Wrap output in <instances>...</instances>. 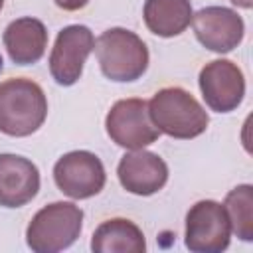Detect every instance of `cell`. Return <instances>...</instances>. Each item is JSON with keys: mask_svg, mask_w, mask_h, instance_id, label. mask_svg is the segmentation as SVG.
<instances>
[{"mask_svg": "<svg viewBox=\"0 0 253 253\" xmlns=\"http://www.w3.org/2000/svg\"><path fill=\"white\" fill-rule=\"evenodd\" d=\"M47 117L43 89L26 77L0 83V132L8 136H30Z\"/></svg>", "mask_w": 253, "mask_h": 253, "instance_id": "6da1fadb", "label": "cell"}, {"mask_svg": "<svg viewBox=\"0 0 253 253\" xmlns=\"http://www.w3.org/2000/svg\"><path fill=\"white\" fill-rule=\"evenodd\" d=\"M148 115L154 126L180 140L200 136L210 123L206 109L182 87H164L148 101Z\"/></svg>", "mask_w": 253, "mask_h": 253, "instance_id": "7a4b0ae2", "label": "cell"}, {"mask_svg": "<svg viewBox=\"0 0 253 253\" xmlns=\"http://www.w3.org/2000/svg\"><path fill=\"white\" fill-rule=\"evenodd\" d=\"M93 49L103 75L117 83L136 81L148 67L146 43L126 28H111L103 32Z\"/></svg>", "mask_w": 253, "mask_h": 253, "instance_id": "3957f363", "label": "cell"}, {"mask_svg": "<svg viewBox=\"0 0 253 253\" xmlns=\"http://www.w3.org/2000/svg\"><path fill=\"white\" fill-rule=\"evenodd\" d=\"M83 227V210L73 202L42 208L26 229V243L36 253H57L71 247Z\"/></svg>", "mask_w": 253, "mask_h": 253, "instance_id": "277c9868", "label": "cell"}, {"mask_svg": "<svg viewBox=\"0 0 253 253\" xmlns=\"http://www.w3.org/2000/svg\"><path fill=\"white\" fill-rule=\"evenodd\" d=\"M186 247L194 253H221L229 247L231 223L225 208L213 200L196 202L186 213Z\"/></svg>", "mask_w": 253, "mask_h": 253, "instance_id": "5b68a950", "label": "cell"}, {"mask_svg": "<svg viewBox=\"0 0 253 253\" xmlns=\"http://www.w3.org/2000/svg\"><path fill=\"white\" fill-rule=\"evenodd\" d=\"M109 138L128 150L144 148L160 136L148 115V103L142 99H121L117 101L105 119Z\"/></svg>", "mask_w": 253, "mask_h": 253, "instance_id": "8992f818", "label": "cell"}, {"mask_svg": "<svg viewBox=\"0 0 253 253\" xmlns=\"http://www.w3.org/2000/svg\"><path fill=\"white\" fill-rule=\"evenodd\" d=\"M53 180L65 196L87 200L105 188L107 174L97 154L89 150H71L55 162Z\"/></svg>", "mask_w": 253, "mask_h": 253, "instance_id": "52a82bcc", "label": "cell"}, {"mask_svg": "<svg viewBox=\"0 0 253 253\" xmlns=\"http://www.w3.org/2000/svg\"><path fill=\"white\" fill-rule=\"evenodd\" d=\"M95 47L93 32L87 26L71 24L65 26L49 53V73L57 85H75L83 73V65Z\"/></svg>", "mask_w": 253, "mask_h": 253, "instance_id": "ba28073f", "label": "cell"}, {"mask_svg": "<svg viewBox=\"0 0 253 253\" xmlns=\"http://www.w3.org/2000/svg\"><path fill=\"white\" fill-rule=\"evenodd\" d=\"M198 81L206 105L215 113H229L243 101L245 77L237 63L229 59H213L206 63Z\"/></svg>", "mask_w": 253, "mask_h": 253, "instance_id": "9c48e42d", "label": "cell"}, {"mask_svg": "<svg viewBox=\"0 0 253 253\" xmlns=\"http://www.w3.org/2000/svg\"><path fill=\"white\" fill-rule=\"evenodd\" d=\"M198 42L215 53H227L243 40L245 26L241 16L225 6H208L192 16Z\"/></svg>", "mask_w": 253, "mask_h": 253, "instance_id": "30bf717a", "label": "cell"}, {"mask_svg": "<svg viewBox=\"0 0 253 253\" xmlns=\"http://www.w3.org/2000/svg\"><path fill=\"white\" fill-rule=\"evenodd\" d=\"M117 176L126 192L136 196H152L168 182V166L158 154L136 148L121 158Z\"/></svg>", "mask_w": 253, "mask_h": 253, "instance_id": "8fae6325", "label": "cell"}, {"mask_svg": "<svg viewBox=\"0 0 253 253\" xmlns=\"http://www.w3.org/2000/svg\"><path fill=\"white\" fill-rule=\"evenodd\" d=\"M40 190L38 166L20 154H0V206L20 208Z\"/></svg>", "mask_w": 253, "mask_h": 253, "instance_id": "7c38bea8", "label": "cell"}, {"mask_svg": "<svg viewBox=\"0 0 253 253\" xmlns=\"http://www.w3.org/2000/svg\"><path fill=\"white\" fill-rule=\"evenodd\" d=\"M2 42L16 65H32L45 53L47 30L38 18H18L6 26Z\"/></svg>", "mask_w": 253, "mask_h": 253, "instance_id": "4fadbf2b", "label": "cell"}, {"mask_svg": "<svg viewBox=\"0 0 253 253\" xmlns=\"http://www.w3.org/2000/svg\"><path fill=\"white\" fill-rule=\"evenodd\" d=\"M91 249L95 253H142L146 249V241L134 221L113 217L95 229Z\"/></svg>", "mask_w": 253, "mask_h": 253, "instance_id": "5bb4252c", "label": "cell"}, {"mask_svg": "<svg viewBox=\"0 0 253 253\" xmlns=\"http://www.w3.org/2000/svg\"><path fill=\"white\" fill-rule=\"evenodd\" d=\"M190 0H146L142 18L146 28L160 38H174L182 34L192 22Z\"/></svg>", "mask_w": 253, "mask_h": 253, "instance_id": "9a60e30c", "label": "cell"}, {"mask_svg": "<svg viewBox=\"0 0 253 253\" xmlns=\"http://www.w3.org/2000/svg\"><path fill=\"white\" fill-rule=\"evenodd\" d=\"M223 208L227 211L231 231H235L241 241H251L253 239V186L241 184L233 188L225 196Z\"/></svg>", "mask_w": 253, "mask_h": 253, "instance_id": "2e32d148", "label": "cell"}, {"mask_svg": "<svg viewBox=\"0 0 253 253\" xmlns=\"http://www.w3.org/2000/svg\"><path fill=\"white\" fill-rule=\"evenodd\" d=\"M53 2L65 12H77L89 4V0H53Z\"/></svg>", "mask_w": 253, "mask_h": 253, "instance_id": "e0dca14e", "label": "cell"}, {"mask_svg": "<svg viewBox=\"0 0 253 253\" xmlns=\"http://www.w3.org/2000/svg\"><path fill=\"white\" fill-rule=\"evenodd\" d=\"M231 4H235V6H239V8L249 10V8L253 6V0H231Z\"/></svg>", "mask_w": 253, "mask_h": 253, "instance_id": "ac0fdd59", "label": "cell"}, {"mask_svg": "<svg viewBox=\"0 0 253 253\" xmlns=\"http://www.w3.org/2000/svg\"><path fill=\"white\" fill-rule=\"evenodd\" d=\"M2 6H4V0H0V10H2Z\"/></svg>", "mask_w": 253, "mask_h": 253, "instance_id": "d6986e66", "label": "cell"}]
</instances>
